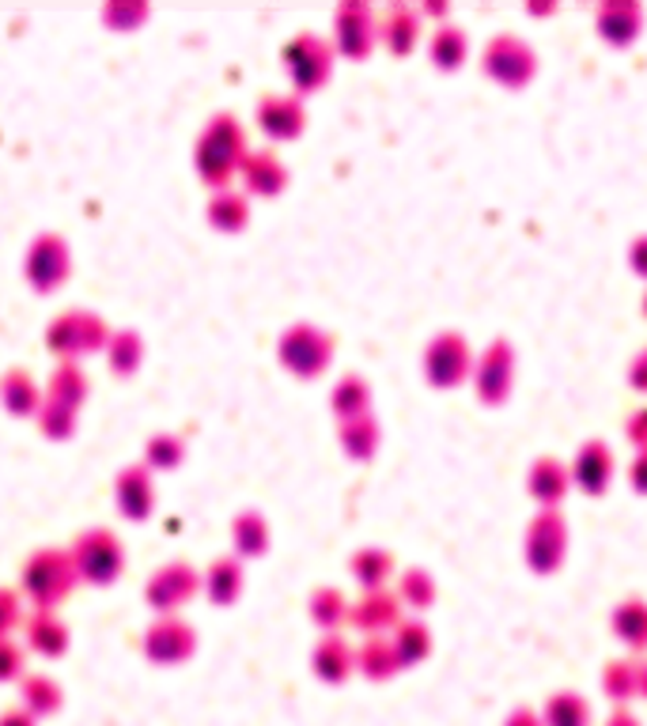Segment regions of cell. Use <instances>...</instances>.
<instances>
[{
  "mask_svg": "<svg viewBox=\"0 0 647 726\" xmlns=\"http://www.w3.org/2000/svg\"><path fill=\"white\" fill-rule=\"evenodd\" d=\"M564 489H568V473H564L556 461H538L534 473H530V492H534L542 503H553L564 496Z\"/></svg>",
  "mask_w": 647,
  "mask_h": 726,
  "instance_id": "3",
  "label": "cell"
},
{
  "mask_svg": "<svg viewBox=\"0 0 647 726\" xmlns=\"http://www.w3.org/2000/svg\"><path fill=\"white\" fill-rule=\"evenodd\" d=\"M610 15H617V20H613V23H598V27H602V35L610 38V43H628V38L636 35V23H640V12H636V8H633V12H628V20H625V15H621V8L613 4V8H610Z\"/></svg>",
  "mask_w": 647,
  "mask_h": 726,
  "instance_id": "6",
  "label": "cell"
},
{
  "mask_svg": "<svg viewBox=\"0 0 647 726\" xmlns=\"http://www.w3.org/2000/svg\"><path fill=\"white\" fill-rule=\"evenodd\" d=\"M610 469H613V458L610 450L602 447V443H591V447H584L576 461V477L579 484H584L587 492H602L605 481H610Z\"/></svg>",
  "mask_w": 647,
  "mask_h": 726,
  "instance_id": "2",
  "label": "cell"
},
{
  "mask_svg": "<svg viewBox=\"0 0 647 726\" xmlns=\"http://www.w3.org/2000/svg\"><path fill=\"white\" fill-rule=\"evenodd\" d=\"M617 632L628 635L633 643H644L647 640V606H640V601H625V606L617 609Z\"/></svg>",
  "mask_w": 647,
  "mask_h": 726,
  "instance_id": "5",
  "label": "cell"
},
{
  "mask_svg": "<svg viewBox=\"0 0 647 726\" xmlns=\"http://www.w3.org/2000/svg\"><path fill=\"white\" fill-rule=\"evenodd\" d=\"M489 72H493L496 80H504V84H522V80L534 72V54H530L522 43H515V38H496L493 46H489Z\"/></svg>",
  "mask_w": 647,
  "mask_h": 726,
  "instance_id": "1",
  "label": "cell"
},
{
  "mask_svg": "<svg viewBox=\"0 0 647 726\" xmlns=\"http://www.w3.org/2000/svg\"><path fill=\"white\" fill-rule=\"evenodd\" d=\"M436 57H444V65H458V57H462V35H455V27H447V43L436 46Z\"/></svg>",
  "mask_w": 647,
  "mask_h": 726,
  "instance_id": "7",
  "label": "cell"
},
{
  "mask_svg": "<svg viewBox=\"0 0 647 726\" xmlns=\"http://www.w3.org/2000/svg\"><path fill=\"white\" fill-rule=\"evenodd\" d=\"M636 484H640V489H647V450L640 454V461H636Z\"/></svg>",
  "mask_w": 647,
  "mask_h": 726,
  "instance_id": "8",
  "label": "cell"
},
{
  "mask_svg": "<svg viewBox=\"0 0 647 726\" xmlns=\"http://www.w3.org/2000/svg\"><path fill=\"white\" fill-rule=\"evenodd\" d=\"M530 549H527V557H530V564H538V557H542V549H549V560L556 564V557L564 552V526L561 523H553V518H538L534 523V530H530Z\"/></svg>",
  "mask_w": 647,
  "mask_h": 726,
  "instance_id": "4",
  "label": "cell"
}]
</instances>
